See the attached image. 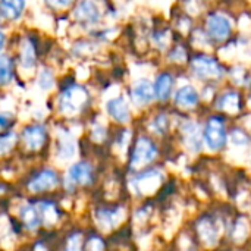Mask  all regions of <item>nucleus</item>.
Wrapping results in <instances>:
<instances>
[{
  "instance_id": "obj_23",
  "label": "nucleus",
  "mask_w": 251,
  "mask_h": 251,
  "mask_svg": "<svg viewBox=\"0 0 251 251\" xmlns=\"http://www.w3.org/2000/svg\"><path fill=\"white\" fill-rule=\"evenodd\" d=\"M12 78V62L7 56H0V84L9 82Z\"/></svg>"
},
{
  "instance_id": "obj_6",
  "label": "nucleus",
  "mask_w": 251,
  "mask_h": 251,
  "mask_svg": "<svg viewBox=\"0 0 251 251\" xmlns=\"http://www.w3.org/2000/svg\"><path fill=\"white\" fill-rule=\"evenodd\" d=\"M68 181H71L72 184H78V185L90 184L93 181L91 166L87 163H76V165L71 166V169L68 172Z\"/></svg>"
},
{
  "instance_id": "obj_24",
  "label": "nucleus",
  "mask_w": 251,
  "mask_h": 251,
  "mask_svg": "<svg viewBox=\"0 0 251 251\" xmlns=\"http://www.w3.org/2000/svg\"><path fill=\"white\" fill-rule=\"evenodd\" d=\"M199 231L201 234V238L207 243V244H215L216 241V231L213 229V226L209 224V222H203L200 226H199Z\"/></svg>"
},
{
  "instance_id": "obj_28",
  "label": "nucleus",
  "mask_w": 251,
  "mask_h": 251,
  "mask_svg": "<svg viewBox=\"0 0 251 251\" xmlns=\"http://www.w3.org/2000/svg\"><path fill=\"white\" fill-rule=\"evenodd\" d=\"M10 235H12V232H10V225H9L7 219H6L4 216H1V218H0V241L4 244V238H6V237L10 238Z\"/></svg>"
},
{
  "instance_id": "obj_9",
  "label": "nucleus",
  "mask_w": 251,
  "mask_h": 251,
  "mask_svg": "<svg viewBox=\"0 0 251 251\" xmlns=\"http://www.w3.org/2000/svg\"><path fill=\"white\" fill-rule=\"evenodd\" d=\"M154 88L147 79L137 81L135 85L132 87V99L138 104H147L153 100L154 97Z\"/></svg>"
},
{
  "instance_id": "obj_7",
  "label": "nucleus",
  "mask_w": 251,
  "mask_h": 251,
  "mask_svg": "<svg viewBox=\"0 0 251 251\" xmlns=\"http://www.w3.org/2000/svg\"><path fill=\"white\" fill-rule=\"evenodd\" d=\"M59 182L56 174L53 171H44L40 175H37L31 182H29V190L34 193L38 191H44V190H51L53 187H56Z\"/></svg>"
},
{
  "instance_id": "obj_25",
  "label": "nucleus",
  "mask_w": 251,
  "mask_h": 251,
  "mask_svg": "<svg viewBox=\"0 0 251 251\" xmlns=\"http://www.w3.org/2000/svg\"><path fill=\"white\" fill-rule=\"evenodd\" d=\"M15 144V134H6L0 137V154L7 153Z\"/></svg>"
},
{
  "instance_id": "obj_32",
  "label": "nucleus",
  "mask_w": 251,
  "mask_h": 251,
  "mask_svg": "<svg viewBox=\"0 0 251 251\" xmlns=\"http://www.w3.org/2000/svg\"><path fill=\"white\" fill-rule=\"evenodd\" d=\"M250 100H251V99H250Z\"/></svg>"
},
{
  "instance_id": "obj_31",
  "label": "nucleus",
  "mask_w": 251,
  "mask_h": 251,
  "mask_svg": "<svg viewBox=\"0 0 251 251\" xmlns=\"http://www.w3.org/2000/svg\"><path fill=\"white\" fill-rule=\"evenodd\" d=\"M3 44H4V34L0 31V50L3 49Z\"/></svg>"
},
{
  "instance_id": "obj_10",
  "label": "nucleus",
  "mask_w": 251,
  "mask_h": 251,
  "mask_svg": "<svg viewBox=\"0 0 251 251\" xmlns=\"http://www.w3.org/2000/svg\"><path fill=\"white\" fill-rule=\"evenodd\" d=\"M75 18L81 22H88V24H94L99 21L100 18V12L99 7L96 6V3L93 1H82L78 4V7L74 12Z\"/></svg>"
},
{
  "instance_id": "obj_11",
  "label": "nucleus",
  "mask_w": 251,
  "mask_h": 251,
  "mask_svg": "<svg viewBox=\"0 0 251 251\" xmlns=\"http://www.w3.org/2000/svg\"><path fill=\"white\" fill-rule=\"evenodd\" d=\"M134 185H135L138 193L150 194L160 185V175L157 172H147L146 175L138 176L134 181Z\"/></svg>"
},
{
  "instance_id": "obj_22",
  "label": "nucleus",
  "mask_w": 251,
  "mask_h": 251,
  "mask_svg": "<svg viewBox=\"0 0 251 251\" xmlns=\"http://www.w3.org/2000/svg\"><path fill=\"white\" fill-rule=\"evenodd\" d=\"M40 209H41V216L46 225H53L57 221V212L51 203H41Z\"/></svg>"
},
{
  "instance_id": "obj_13",
  "label": "nucleus",
  "mask_w": 251,
  "mask_h": 251,
  "mask_svg": "<svg viewBox=\"0 0 251 251\" xmlns=\"http://www.w3.org/2000/svg\"><path fill=\"white\" fill-rule=\"evenodd\" d=\"M175 101H176V104L179 107L190 109V107H194L199 103V94H197V91L193 87L185 85L181 90H178Z\"/></svg>"
},
{
  "instance_id": "obj_12",
  "label": "nucleus",
  "mask_w": 251,
  "mask_h": 251,
  "mask_svg": "<svg viewBox=\"0 0 251 251\" xmlns=\"http://www.w3.org/2000/svg\"><path fill=\"white\" fill-rule=\"evenodd\" d=\"M107 112L118 122L129 121V109L122 97H116V99H112L110 101H107Z\"/></svg>"
},
{
  "instance_id": "obj_27",
  "label": "nucleus",
  "mask_w": 251,
  "mask_h": 251,
  "mask_svg": "<svg viewBox=\"0 0 251 251\" xmlns=\"http://www.w3.org/2000/svg\"><path fill=\"white\" fill-rule=\"evenodd\" d=\"M38 82H40V87H41L43 90H50V88L53 87V75H51V72L43 71L41 75H40Z\"/></svg>"
},
{
  "instance_id": "obj_30",
  "label": "nucleus",
  "mask_w": 251,
  "mask_h": 251,
  "mask_svg": "<svg viewBox=\"0 0 251 251\" xmlns=\"http://www.w3.org/2000/svg\"><path fill=\"white\" fill-rule=\"evenodd\" d=\"M154 128H156V129H154L156 132H157V131H159V132H163V131L166 129V118H165V116H159V118L154 121Z\"/></svg>"
},
{
  "instance_id": "obj_17",
  "label": "nucleus",
  "mask_w": 251,
  "mask_h": 251,
  "mask_svg": "<svg viewBox=\"0 0 251 251\" xmlns=\"http://www.w3.org/2000/svg\"><path fill=\"white\" fill-rule=\"evenodd\" d=\"M172 76L168 74H162L157 81H156V87H154V93L160 100H166L171 94L172 90Z\"/></svg>"
},
{
  "instance_id": "obj_21",
  "label": "nucleus",
  "mask_w": 251,
  "mask_h": 251,
  "mask_svg": "<svg viewBox=\"0 0 251 251\" xmlns=\"http://www.w3.org/2000/svg\"><path fill=\"white\" fill-rule=\"evenodd\" d=\"M219 107L226 110V112H238L240 109V99H238V94L235 93H226L221 100H219Z\"/></svg>"
},
{
  "instance_id": "obj_20",
  "label": "nucleus",
  "mask_w": 251,
  "mask_h": 251,
  "mask_svg": "<svg viewBox=\"0 0 251 251\" xmlns=\"http://www.w3.org/2000/svg\"><path fill=\"white\" fill-rule=\"evenodd\" d=\"M57 154L60 159H71L75 154V143L69 138V135H65V134L60 135Z\"/></svg>"
},
{
  "instance_id": "obj_5",
  "label": "nucleus",
  "mask_w": 251,
  "mask_h": 251,
  "mask_svg": "<svg viewBox=\"0 0 251 251\" xmlns=\"http://www.w3.org/2000/svg\"><path fill=\"white\" fill-rule=\"evenodd\" d=\"M207 29L213 38L224 40L231 32V22L226 16H224L221 13H213L207 19Z\"/></svg>"
},
{
  "instance_id": "obj_15",
  "label": "nucleus",
  "mask_w": 251,
  "mask_h": 251,
  "mask_svg": "<svg viewBox=\"0 0 251 251\" xmlns=\"http://www.w3.org/2000/svg\"><path fill=\"white\" fill-rule=\"evenodd\" d=\"M182 134H184V140L185 143L190 146V149L193 150H199L200 146H201V141H200V131H199V126L193 122H188L182 126Z\"/></svg>"
},
{
  "instance_id": "obj_26",
  "label": "nucleus",
  "mask_w": 251,
  "mask_h": 251,
  "mask_svg": "<svg viewBox=\"0 0 251 251\" xmlns=\"http://www.w3.org/2000/svg\"><path fill=\"white\" fill-rule=\"evenodd\" d=\"M81 247H82V237L79 234H75L69 238L65 251H82Z\"/></svg>"
},
{
  "instance_id": "obj_18",
  "label": "nucleus",
  "mask_w": 251,
  "mask_h": 251,
  "mask_svg": "<svg viewBox=\"0 0 251 251\" xmlns=\"http://www.w3.org/2000/svg\"><path fill=\"white\" fill-rule=\"evenodd\" d=\"M21 219L25 224V226L29 228V229H35L40 225L38 210L34 206H29V204H26L25 207H22V210H21Z\"/></svg>"
},
{
  "instance_id": "obj_1",
  "label": "nucleus",
  "mask_w": 251,
  "mask_h": 251,
  "mask_svg": "<svg viewBox=\"0 0 251 251\" xmlns=\"http://www.w3.org/2000/svg\"><path fill=\"white\" fill-rule=\"evenodd\" d=\"M85 103H87V93L82 87L78 85L68 88L60 97V109L66 115L78 113Z\"/></svg>"
},
{
  "instance_id": "obj_3",
  "label": "nucleus",
  "mask_w": 251,
  "mask_h": 251,
  "mask_svg": "<svg viewBox=\"0 0 251 251\" xmlns=\"http://www.w3.org/2000/svg\"><path fill=\"white\" fill-rule=\"evenodd\" d=\"M204 140H206V144L209 146V149H212V150H219L225 146L226 132H225L224 124L219 119L213 118L209 121V124L206 125V129H204Z\"/></svg>"
},
{
  "instance_id": "obj_4",
  "label": "nucleus",
  "mask_w": 251,
  "mask_h": 251,
  "mask_svg": "<svg viewBox=\"0 0 251 251\" xmlns=\"http://www.w3.org/2000/svg\"><path fill=\"white\" fill-rule=\"evenodd\" d=\"M191 69L199 78H219L222 75V68L219 63L207 56L196 57L191 62Z\"/></svg>"
},
{
  "instance_id": "obj_14",
  "label": "nucleus",
  "mask_w": 251,
  "mask_h": 251,
  "mask_svg": "<svg viewBox=\"0 0 251 251\" xmlns=\"http://www.w3.org/2000/svg\"><path fill=\"white\" fill-rule=\"evenodd\" d=\"M124 218V210L118 209V210H100L97 212V221L100 224L101 228L109 229L113 228L115 225L119 224V221Z\"/></svg>"
},
{
  "instance_id": "obj_29",
  "label": "nucleus",
  "mask_w": 251,
  "mask_h": 251,
  "mask_svg": "<svg viewBox=\"0 0 251 251\" xmlns=\"http://www.w3.org/2000/svg\"><path fill=\"white\" fill-rule=\"evenodd\" d=\"M104 250V244L100 238L97 237H93L88 240L87 243V251H103Z\"/></svg>"
},
{
  "instance_id": "obj_16",
  "label": "nucleus",
  "mask_w": 251,
  "mask_h": 251,
  "mask_svg": "<svg viewBox=\"0 0 251 251\" xmlns=\"http://www.w3.org/2000/svg\"><path fill=\"white\" fill-rule=\"evenodd\" d=\"M35 63V49L31 40L25 38L21 43V65L24 68H31Z\"/></svg>"
},
{
  "instance_id": "obj_8",
  "label": "nucleus",
  "mask_w": 251,
  "mask_h": 251,
  "mask_svg": "<svg viewBox=\"0 0 251 251\" xmlns=\"http://www.w3.org/2000/svg\"><path fill=\"white\" fill-rule=\"evenodd\" d=\"M22 138L29 150H38L46 141V129L43 126H29L24 131Z\"/></svg>"
},
{
  "instance_id": "obj_2",
  "label": "nucleus",
  "mask_w": 251,
  "mask_h": 251,
  "mask_svg": "<svg viewBox=\"0 0 251 251\" xmlns=\"http://www.w3.org/2000/svg\"><path fill=\"white\" fill-rule=\"evenodd\" d=\"M157 154L156 147L151 144V141H149L147 138H140L135 144L132 157H131V166L134 169L143 168L144 165L150 163Z\"/></svg>"
},
{
  "instance_id": "obj_19",
  "label": "nucleus",
  "mask_w": 251,
  "mask_h": 251,
  "mask_svg": "<svg viewBox=\"0 0 251 251\" xmlns=\"http://www.w3.org/2000/svg\"><path fill=\"white\" fill-rule=\"evenodd\" d=\"M25 7L24 1H1L0 3V10L3 12V15L9 19H18L22 13Z\"/></svg>"
}]
</instances>
